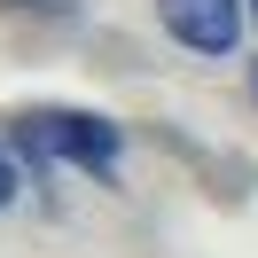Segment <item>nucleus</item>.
Here are the masks:
<instances>
[{
    "mask_svg": "<svg viewBox=\"0 0 258 258\" xmlns=\"http://www.w3.org/2000/svg\"><path fill=\"white\" fill-rule=\"evenodd\" d=\"M8 149L32 164V180H47L55 164H79L94 180H117V157H125V133L94 110H24L8 125Z\"/></svg>",
    "mask_w": 258,
    "mask_h": 258,
    "instance_id": "obj_1",
    "label": "nucleus"
},
{
    "mask_svg": "<svg viewBox=\"0 0 258 258\" xmlns=\"http://www.w3.org/2000/svg\"><path fill=\"white\" fill-rule=\"evenodd\" d=\"M157 24L188 55H235L242 24H250V0H157Z\"/></svg>",
    "mask_w": 258,
    "mask_h": 258,
    "instance_id": "obj_2",
    "label": "nucleus"
},
{
    "mask_svg": "<svg viewBox=\"0 0 258 258\" xmlns=\"http://www.w3.org/2000/svg\"><path fill=\"white\" fill-rule=\"evenodd\" d=\"M0 8H24V16H71L79 0H0Z\"/></svg>",
    "mask_w": 258,
    "mask_h": 258,
    "instance_id": "obj_3",
    "label": "nucleus"
},
{
    "mask_svg": "<svg viewBox=\"0 0 258 258\" xmlns=\"http://www.w3.org/2000/svg\"><path fill=\"white\" fill-rule=\"evenodd\" d=\"M16 188H24V180H16V157H8V149H0V211L16 204Z\"/></svg>",
    "mask_w": 258,
    "mask_h": 258,
    "instance_id": "obj_4",
    "label": "nucleus"
},
{
    "mask_svg": "<svg viewBox=\"0 0 258 258\" xmlns=\"http://www.w3.org/2000/svg\"><path fill=\"white\" fill-rule=\"evenodd\" d=\"M250 102H258V63H250Z\"/></svg>",
    "mask_w": 258,
    "mask_h": 258,
    "instance_id": "obj_5",
    "label": "nucleus"
},
{
    "mask_svg": "<svg viewBox=\"0 0 258 258\" xmlns=\"http://www.w3.org/2000/svg\"><path fill=\"white\" fill-rule=\"evenodd\" d=\"M250 16H258V0H250Z\"/></svg>",
    "mask_w": 258,
    "mask_h": 258,
    "instance_id": "obj_6",
    "label": "nucleus"
}]
</instances>
